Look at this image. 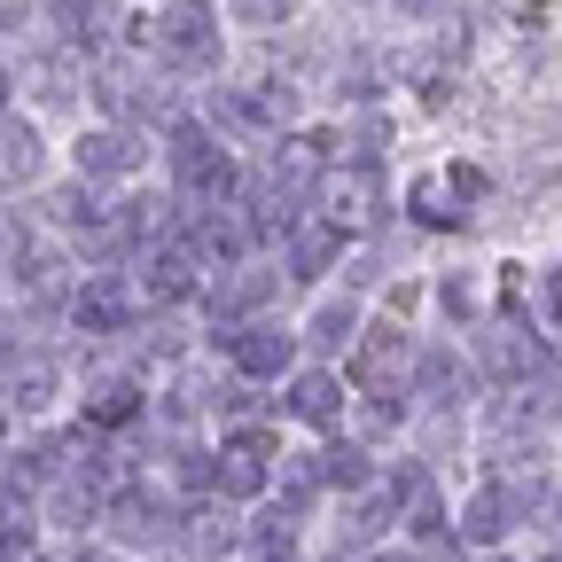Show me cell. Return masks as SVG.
<instances>
[{
	"label": "cell",
	"instance_id": "cell-1",
	"mask_svg": "<svg viewBox=\"0 0 562 562\" xmlns=\"http://www.w3.org/2000/svg\"><path fill=\"white\" fill-rule=\"evenodd\" d=\"M157 165H165V188L188 203V211H211V203H235L243 195V172L227 157V140L211 133L203 117H172L157 133Z\"/></svg>",
	"mask_w": 562,
	"mask_h": 562
},
{
	"label": "cell",
	"instance_id": "cell-2",
	"mask_svg": "<svg viewBox=\"0 0 562 562\" xmlns=\"http://www.w3.org/2000/svg\"><path fill=\"white\" fill-rule=\"evenodd\" d=\"M63 165H70V180H87L94 195L140 188V172L157 165V133H140V125H117V117H87L79 133H70Z\"/></svg>",
	"mask_w": 562,
	"mask_h": 562
},
{
	"label": "cell",
	"instance_id": "cell-3",
	"mask_svg": "<svg viewBox=\"0 0 562 562\" xmlns=\"http://www.w3.org/2000/svg\"><path fill=\"white\" fill-rule=\"evenodd\" d=\"M149 63L165 79H211L220 70V9L211 0H165L149 16Z\"/></svg>",
	"mask_w": 562,
	"mask_h": 562
},
{
	"label": "cell",
	"instance_id": "cell-4",
	"mask_svg": "<svg viewBox=\"0 0 562 562\" xmlns=\"http://www.w3.org/2000/svg\"><path fill=\"white\" fill-rule=\"evenodd\" d=\"M172 531H180V501H165L157 476H133V484H117L102 501V531L94 539L110 554H149V547H172Z\"/></svg>",
	"mask_w": 562,
	"mask_h": 562
},
{
	"label": "cell",
	"instance_id": "cell-5",
	"mask_svg": "<svg viewBox=\"0 0 562 562\" xmlns=\"http://www.w3.org/2000/svg\"><path fill=\"white\" fill-rule=\"evenodd\" d=\"M351 391H360L368 406H398V398H414V344H406L398 321L360 328V344H351Z\"/></svg>",
	"mask_w": 562,
	"mask_h": 562
},
{
	"label": "cell",
	"instance_id": "cell-6",
	"mask_svg": "<svg viewBox=\"0 0 562 562\" xmlns=\"http://www.w3.org/2000/svg\"><path fill=\"white\" fill-rule=\"evenodd\" d=\"M55 180V140L40 117L9 110L0 117V203H32L40 188Z\"/></svg>",
	"mask_w": 562,
	"mask_h": 562
},
{
	"label": "cell",
	"instance_id": "cell-7",
	"mask_svg": "<svg viewBox=\"0 0 562 562\" xmlns=\"http://www.w3.org/2000/svg\"><path fill=\"white\" fill-rule=\"evenodd\" d=\"M203 281H211V266L188 243H165V250H149V258L133 266L140 313H188V305H203Z\"/></svg>",
	"mask_w": 562,
	"mask_h": 562
},
{
	"label": "cell",
	"instance_id": "cell-8",
	"mask_svg": "<svg viewBox=\"0 0 562 562\" xmlns=\"http://www.w3.org/2000/svg\"><path fill=\"white\" fill-rule=\"evenodd\" d=\"M211 351H227L235 383H250V391H258V383H281V375L297 368V336H290V328H273V321H243L235 336H220Z\"/></svg>",
	"mask_w": 562,
	"mask_h": 562
},
{
	"label": "cell",
	"instance_id": "cell-9",
	"mask_svg": "<svg viewBox=\"0 0 562 562\" xmlns=\"http://www.w3.org/2000/svg\"><path fill=\"white\" fill-rule=\"evenodd\" d=\"M375 211H383V180H375V165H328V180H321V195H313V220H328L336 235H360V227H375Z\"/></svg>",
	"mask_w": 562,
	"mask_h": 562
},
{
	"label": "cell",
	"instance_id": "cell-10",
	"mask_svg": "<svg viewBox=\"0 0 562 562\" xmlns=\"http://www.w3.org/2000/svg\"><path fill=\"white\" fill-rule=\"evenodd\" d=\"M250 539V524L211 492V501H180V531H172V547L188 554V562H227L235 547Z\"/></svg>",
	"mask_w": 562,
	"mask_h": 562
},
{
	"label": "cell",
	"instance_id": "cell-11",
	"mask_svg": "<svg viewBox=\"0 0 562 562\" xmlns=\"http://www.w3.org/2000/svg\"><path fill=\"white\" fill-rule=\"evenodd\" d=\"M383 501H391V524H406L414 539H438V531H446L438 484H430V469H422V461H406V469L383 476Z\"/></svg>",
	"mask_w": 562,
	"mask_h": 562
},
{
	"label": "cell",
	"instance_id": "cell-12",
	"mask_svg": "<svg viewBox=\"0 0 562 562\" xmlns=\"http://www.w3.org/2000/svg\"><path fill=\"white\" fill-rule=\"evenodd\" d=\"M476 375H484V383H508V391H524V383L539 375V344H531L516 321L484 328V336H476Z\"/></svg>",
	"mask_w": 562,
	"mask_h": 562
},
{
	"label": "cell",
	"instance_id": "cell-13",
	"mask_svg": "<svg viewBox=\"0 0 562 562\" xmlns=\"http://www.w3.org/2000/svg\"><path fill=\"white\" fill-rule=\"evenodd\" d=\"M508 524H516V492H508L501 476H492V484H476L469 501H461V516H453V539H461V547H476V554H492V547L508 539Z\"/></svg>",
	"mask_w": 562,
	"mask_h": 562
},
{
	"label": "cell",
	"instance_id": "cell-14",
	"mask_svg": "<svg viewBox=\"0 0 562 562\" xmlns=\"http://www.w3.org/2000/svg\"><path fill=\"white\" fill-rule=\"evenodd\" d=\"M336 266H344V235L305 211V220L281 235V273H290V281H321V273H336Z\"/></svg>",
	"mask_w": 562,
	"mask_h": 562
},
{
	"label": "cell",
	"instance_id": "cell-15",
	"mask_svg": "<svg viewBox=\"0 0 562 562\" xmlns=\"http://www.w3.org/2000/svg\"><path fill=\"white\" fill-rule=\"evenodd\" d=\"M290 422H305V430H344V375H328V368H305V375H290Z\"/></svg>",
	"mask_w": 562,
	"mask_h": 562
},
{
	"label": "cell",
	"instance_id": "cell-16",
	"mask_svg": "<svg viewBox=\"0 0 562 562\" xmlns=\"http://www.w3.org/2000/svg\"><path fill=\"white\" fill-rule=\"evenodd\" d=\"M211 492H220L227 508L266 501V492H273V469H266L258 453H243V446H220V476H211Z\"/></svg>",
	"mask_w": 562,
	"mask_h": 562
},
{
	"label": "cell",
	"instance_id": "cell-17",
	"mask_svg": "<svg viewBox=\"0 0 562 562\" xmlns=\"http://www.w3.org/2000/svg\"><path fill=\"white\" fill-rule=\"evenodd\" d=\"M453 391H461V351L453 344L414 351V398H453Z\"/></svg>",
	"mask_w": 562,
	"mask_h": 562
},
{
	"label": "cell",
	"instance_id": "cell-18",
	"mask_svg": "<svg viewBox=\"0 0 562 562\" xmlns=\"http://www.w3.org/2000/svg\"><path fill=\"white\" fill-rule=\"evenodd\" d=\"M305 344H313V351H344V344H360V305H351V297H328V305L305 321Z\"/></svg>",
	"mask_w": 562,
	"mask_h": 562
},
{
	"label": "cell",
	"instance_id": "cell-19",
	"mask_svg": "<svg viewBox=\"0 0 562 562\" xmlns=\"http://www.w3.org/2000/svg\"><path fill=\"white\" fill-rule=\"evenodd\" d=\"M453 195H461L453 172H430V180H414V188H406V203H414V220H422V227H453V220H461ZM461 203H469V195H461Z\"/></svg>",
	"mask_w": 562,
	"mask_h": 562
},
{
	"label": "cell",
	"instance_id": "cell-20",
	"mask_svg": "<svg viewBox=\"0 0 562 562\" xmlns=\"http://www.w3.org/2000/svg\"><path fill=\"white\" fill-rule=\"evenodd\" d=\"M321 476H328V492H375V469H368V446H328L321 453Z\"/></svg>",
	"mask_w": 562,
	"mask_h": 562
},
{
	"label": "cell",
	"instance_id": "cell-21",
	"mask_svg": "<svg viewBox=\"0 0 562 562\" xmlns=\"http://www.w3.org/2000/svg\"><path fill=\"white\" fill-rule=\"evenodd\" d=\"M227 16L250 24V32H281V24L297 16V0H227Z\"/></svg>",
	"mask_w": 562,
	"mask_h": 562
},
{
	"label": "cell",
	"instance_id": "cell-22",
	"mask_svg": "<svg viewBox=\"0 0 562 562\" xmlns=\"http://www.w3.org/2000/svg\"><path fill=\"white\" fill-rule=\"evenodd\" d=\"M40 227H32V203H0V273H9V258L32 243Z\"/></svg>",
	"mask_w": 562,
	"mask_h": 562
},
{
	"label": "cell",
	"instance_id": "cell-23",
	"mask_svg": "<svg viewBox=\"0 0 562 562\" xmlns=\"http://www.w3.org/2000/svg\"><path fill=\"white\" fill-rule=\"evenodd\" d=\"M453 79H461L453 55H430V63L414 70V87H422V102H430V110H446V102H453Z\"/></svg>",
	"mask_w": 562,
	"mask_h": 562
},
{
	"label": "cell",
	"instance_id": "cell-24",
	"mask_svg": "<svg viewBox=\"0 0 562 562\" xmlns=\"http://www.w3.org/2000/svg\"><path fill=\"white\" fill-rule=\"evenodd\" d=\"M344 79H351V87H344L351 102H375V94H383V87H375V79H383V70H375V55H351V70H344Z\"/></svg>",
	"mask_w": 562,
	"mask_h": 562
},
{
	"label": "cell",
	"instance_id": "cell-25",
	"mask_svg": "<svg viewBox=\"0 0 562 562\" xmlns=\"http://www.w3.org/2000/svg\"><path fill=\"white\" fill-rule=\"evenodd\" d=\"M438 297H446V313H453V321H461V313L476 305V297H469V281H446V290H438Z\"/></svg>",
	"mask_w": 562,
	"mask_h": 562
},
{
	"label": "cell",
	"instance_id": "cell-26",
	"mask_svg": "<svg viewBox=\"0 0 562 562\" xmlns=\"http://www.w3.org/2000/svg\"><path fill=\"white\" fill-rule=\"evenodd\" d=\"M16 321V297H9V273H0V328H9Z\"/></svg>",
	"mask_w": 562,
	"mask_h": 562
},
{
	"label": "cell",
	"instance_id": "cell-27",
	"mask_svg": "<svg viewBox=\"0 0 562 562\" xmlns=\"http://www.w3.org/2000/svg\"><path fill=\"white\" fill-rule=\"evenodd\" d=\"M547 305H554V321H562V273H547Z\"/></svg>",
	"mask_w": 562,
	"mask_h": 562
},
{
	"label": "cell",
	"instance_id": "cell-28",
	"mask_svg": "<svg viewBox=\"0 0 562 562\" xmlns=\"http://www.w3.org/2000/svg\"><path fill=\"white\" fill-rule=\"evenodd\" d=\"M398 9H406V16H430V9H438V0H398Z\"/></svg>",
	"mask_w": 562,
	"mask_h": 562
},
{
	"label": "cell",
	"instance_id": "cell-29",
	"mask_svg": "<svg viewBox=\"0 0 562 562\" xmlns=\"http://www.w3.org/2000/svg\"><path fill=\"white\" fill-rule=\"evenodd\" d=\"M476 562H508V554H476Z\"/></svg>",
	"mask_w": 562,
	"mask_h": 562
},
{
	"label": "cell",
	"instance_id": "cell-30",
	"mask_svg": "<svg viewBox=\"0 0 562 562\" xmlns=\"http://www.w3.org/2000/svg\"><path fill=\"white\" fill-rule=\"evenodd\" d=\"M117 9H133V0H117Z\"/></svg>",
	"mask_w": 562,
	"mask_h": 562
},
{
	"label": "cell",
	"instance_id": "cell-31",
	"mask_svg": "<svg viewBox=\"0 0 562 562\" xmlns=\"http://www.w3.org/2000/svg\"><path fill=\"white\" fill-rule=\"evenodd\" d=\"M554 508H562V492H554Z\"/></svg>",
	"mask_w": 562,
	"mask_h": 562
}]
</instances>
